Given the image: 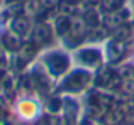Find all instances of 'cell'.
I'll list each match as a JSON object with an SVG mask.
<instances>
[{
	"mask_svg": "<svg viewBox=\"0 0 134 125\" xmlns=\"http://www.w3.org/2000/svg\"><path fill=\"white\" fill-rule=\"evenodd\" d=\"M37 112H39V108H37L36 102H32V100H22V102L17 105V113L26 120L34 118V117L37 115Z\"/></svg>",
	"mask_w": 134,
	"mask_h": 125,
	"instance_id": "6da1fadb",
	"label": "cell"
}]
</instances>
